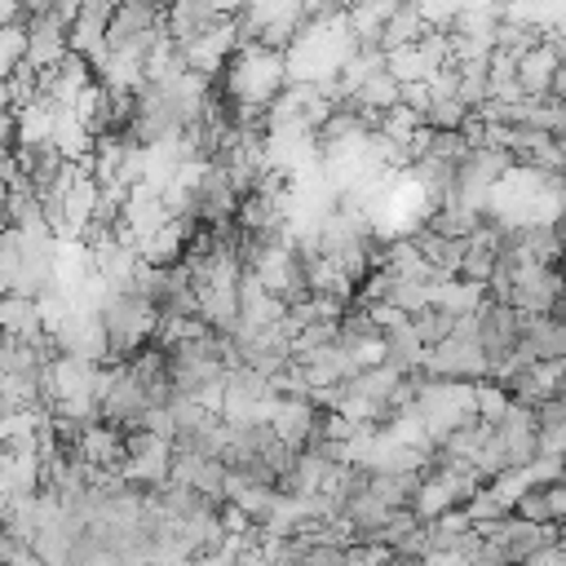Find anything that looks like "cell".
<instances>
[{"mask_svg":"<svg viewBox=\"0 0 566 566\" xmlns=\"http://www.w3.org/2000/svg\"><path fill=\"white\" fill-rule=\"evenodd\" d=\"M97 318H102V332H106L111 363H128V358H133L137 349H146V345L155 340V332H159V310H155L146 296H137L133 287H115V292L102 301Z\"/></svg>","mask_w":566,"mask_h":566,"instance_id":"1","label":"cell"},{"mask_svg":"<svg viewBox=\"0 0 566 566\" xmlns=\"http://www.w3.org/2000/svg\"><path fill=\"white\" fill-rule=\"evenodd\" d=\"M424 376H442V380H486L491 376V363L473 336V314L455 323V332L447 340H438L433 349H424Z\"/></svg>","mask_w":566,"mask_h":566,"instance_id":"2","label":"cell"},{"mask_svg":"<svg viewBox=\"0 0 566 566\" xmlns=\"http://www.w3.org/2000/svg\"><path fill=\"white\" fill-rule=\"evenodd\" d=\"M517 323H522V314L513 305H504V301H482L473 310V336H478V345H482V354L491 363V376L509 358H517Z\"/></svg>","mask_w":566,"mask_h":566,"instance_id":"3","label":"cell"},{"mask_svg":"<svg viewBox=\"0 0 566 566\" xmlns=\"http://www.w3.org/2000/svg\"><path fill=\"white\" fill-rule=\"evenodd\" d=\"M177 49H181L186 71L212 80V75H221L226 62L239 53V27H234V18H217V22H208L199 35H190V40L177 44Z\"/></svg>","mask_w":566,"mask_h":566,"instance_id":"4","label":"cell"},{"mask_svg":"<svg viewBox=\"0 0 566 566\" xmlns=\"http://www.w3.org/2000/svg\"><path fill=\"white\" fill-rule=\"evenodd\" d=\"M190 199H195V217H199V221L221 226V221H234V212H239V199H243V195L234 190L230 172H226L217 159H208V164H199V172H195Z\"/></svg>","mask_w":566,"mask_h":566,"instance_id":"5","label":"cell"},{"mask_svg":"<svg viewBox=\"0 0 566 566\" xmlns=\"http://www.w3.org/2000/svg\"><path fill=\"white\" fill-rule=\"evenodd\" d=\"M509 283H513L509 305H513L517 314H553L557 292H562V270H557V265H535V261H526V265H513V270H509Z\"/></svg>","mask_w":566,"mask_h":566,"instance_id":"6","label":"cell"},{"mask_svg":"<svg viewBox=\"0 0 566 566\" xmlns=\"http://www.w3.org/2000/svg\"><path fill=\"white\" fill-rule=\"evenodd\" d=\"M517 358H522V363H553V358H566V318H553V314H522V323H517Z\"/></svg>","mask_w":566,"mask_h":566,"instance_id":"7","label":"cell"},{"mask_svg":"<svg viewBox=\"0 0 566 566\" xmlns=\"http://www.w3.org/2000/svg\"><path fill=\"white\" fill-rule=\"evenodd\" d=\"M314 424H318V407L310 398H279L274 411H270V429L292 447L301 451L310 438H314Z\"/></svg>","mask_w":566,"mask_h":566,"instance_id":"8","label":"cell"},{"mask_svg":"<svg viewBox=\"0 0 566 566\" xmlns=\"http://www.w3.org/2000/svg\"><path fill=\"white\" fill-rule=\"evenodd\" d=\"M557 62H562V53L548 40H539L531 53H522L517 57V88H522V97H548V80L557 71Z\"/></svg>","mask_w":566,"mask_h":566,"instance_id":"9","label":"cell"},{"mask_svg":"<svg viewBox=\"0 0 566 566\" xmlns=\"http://www.w3.org/2000/svg\"><path fill=\"white\" fill-rule=\"evenodd\" d=\"M486 212L482 208H464V203H438L424 217V230H433L438 239H473L482 230Z\"/></svg>","mask_w":566,"mask_h":566,"instance_id":"10","label":"cell"},{"mask_svg":"<svg viewBox=\"0 0 566 566\" xmlns=\"http://www.w3.org/2000/svg\"><path fill=\"white\" fill-rule=\"evenodd\" d=\"M0 332L4 336H44V310L40 301L31 296H18V292H4L0 296Z\"/></svg>","mask_w":566,"mask_h":566,"instance_id":"11","label":"cell"},{"mask_svg":"<svg viewBox=\"0 0 566 566\" xmlns=\"http://www.w3.org/2000/svg\"><path fill=\"white\" fill-rule=\"evenodd\" d=\"M482 301H486V287L464 283V279H442V283H433V296H429V305H438L451 318H469Z\"/></svg>","mask_w":566,"mask_h":566,"instance_id":"12","label":"cell"},{"mask_svg":"<svg viewBox=\"0 0 566 566\" xmlns=\"http://www.w3.org/2000/svg\"><path fill=\"white\" fill-rule=\"evenodd\" d=\"M429 27H424V18H420V9H416V0H407L402 9H394L389 18H385V31H380V49L389 53V49H402V44H416L420 35H424Z\"/></svg>","mask_w":566,"mask_h":566,"instance_id":"13","label":"cell"},{"mask_svg":"<svg viewBox=\"0 0 566 566\" xmlns=\"http://www.w3.org/2000/svg\"><path fill=\"white\" fill-rule=\"evenodd\" d=\"M398 97H402V84L389 75V71H376L349 102L358 106V111H367V115H385V111H394L398 106Z\"/></svg>","mask_w":566,"mask_h":566,"instance_id":"14","label":"cell"},{"mask_svg":"<svg viewBox=\"0 0 566 566\" xmlns=\"http://www.w3.org/2000/svg\"><path fill=\"white\" fill-rule=\"evenodd\" d=\"M407 318H411V332H416V340H420L424 349H433L438 340H447V336L455 332V323H460V318L442 314L438 305H424V310H416V314H407Z\"/></svg>","mask_w":566,"mask_h":566,"instance_id":"15","label":"cell"},{"mask_svg":"<svg viewBox=\"0 0 566 566\" xmlns=\"http://www.w3.org/2000/svg\"><path fill=\"white\" fill-rule=\"evenodd\" d=\"M420 119H424V128H433V133H460V124L469 119V106H464L460 97H433Z\"/></svg>","mask_w":566,"mask_h":566,"instance_id":"16","label":"cell"},{"mask_svg":"<svg viewBox=\"0 0 566 566\" xmlns=\"http://www.w3.org/2000/svg\"><path fill=\"white\" fill-rule=\"evenodd\" d=\"M473 407H478V420L482 424H495L500 416H504V407H509V394H504V385L500 380H473Z\"/></svg>","mask_w":566,"mask_h":566,"instance_id":"17","label":"cell"},{"mask_svg":"<svg viewBox=\"0 0 566 566\" xmlns=\"http://www.w3.org/2000/svg\"><path fill=\"white\" fill-rule=\"evenodd\" d=\"M566 455V424H535V460Z\"/></svg>","mask_w":566,"mask_h":566,"instance_id":"18","label":"cell"},{"mask_svg":"<svg viewBox=\"0 0 566 566\" xmlns=\"http://www.w3.org/2000/svg\"><path fill=\"white\" fill-rule=\"evenodd\" d=\"M539 500H544V509H548V522L557 526V522L566 517V482H544V486H539Z\"/></svg>","mask_w":566,"mask_h":566,"instance_id":"19","label":"cell"},{"mask_svg":"<svg viewBox=\"0 0 566 566\" xmlns=\"http://www.w3.org/2000/svg\"><path fill=\"white\" fill-rule=\"evenodd\" d=\"M398 102H402L407 111H416V115H424V106H429L433 97H429V84L420 80V84H402V97H398Z\"/></svg>","mask_w":566,"mask_h":566,"instance_id":"20","label":"cell"},{"mask_svg":"<svg viewBox=\"0 0 566 566\" xmlns=\"http://www.w3.org/2000/svg\"><path fill=\"white\" fill-rule=\"evenodd\" d=\"M522 566H566V548H562V544H548V548L531 553Z\"/></svg>","mask_w":566,"mask_h":566,"instance_id":"21","label":"cell"},{"mask_svg":"<svg viewBox=\"0 0 566 566\" xmlns=\"http://www.w3.org/2000/svg\"><path fill=\"white\" fill-rule=\"evenodd\" d=\"M464 566H509V562H504V553L495 544H482L473 557H464Z\"/></svg>","mask_w":566,"mask_h":566,"instance_id":"22","label":"cell"},{"mask_svg":"<svg viewBox=\"0 0 566 566\" xmlns=\"http://www.w3.org/2000/svg\"><path fill=\"white\" fill-rule=\"evenodd\" d=\"M27 13H22V0H0V31L4 27H22Z\"/></svg>","mask_w":566,"mask_h":566,"instance_id":"23","label":"cell"},{"mask_svg":"<svg viewBox=\"0 0 566 566\" xmlns=\"http://www.w3.org/2000/svg\"><path fill=\"white\" fill-rule=\"evenodd\" d=\"M9 500H13V495H9L4 486H0V517H4V509H9Z\"/></svg>","mask_w":566,"mask_h":566,"instance_id":"24","label":"cell"},{"mask_svg":"<svg viewBox=\"0 0 566 566\" xmlns=\"http://www.w3.org/2000/svg\"><path fill=\"white\" fill-rule=\"evenodd\" d=\"M4 460H9V447H4V438H0V469H4Z\"/></svg>","mask_w":566,"mask_h":566,"instance_id":"25","label":"cell"},{"mask_svg":"<svg viewBox=\"0 0 566 566\" xmlns=\"http://www.w3.org/2000/svg\"><path fill=\"white\" fill-rule=\"evenodd\" d=\"M0 354H4V332H0Z\"/></svg>","mask_w":566,"mask_h":566,"instance_id":"26","label":"cell"}]
</instances>
